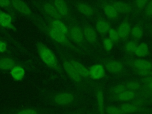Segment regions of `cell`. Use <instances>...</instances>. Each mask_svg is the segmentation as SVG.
Instances as JSON below:
<instances>
[{
	"mask_svg": "<svg viewBox=\"0 0 152 114\" xmlns=\"http://www.w3.org/2000/svg\"><path fill=\"white\" fill-rule=\"evenodd\" d=\"M43 9L48 15L52 16V17L56 18H59L60 15L57 11L55 5L49 2H46L43 4Z\"/></svg>",
	"mask_w": 152,
	"mask_h": 114,
	"instance_id": "20",
	"label": "cell"
},
{
	"mask_svg": "<svg viewBox=\"0 0 152 114\" xmlns=\"http://www.w3.org/2000/svg\"><path fill=\"white\" fill-rule=\"evenodd\" d=\"M77 8L80 12L86 15H91L94 13L93 8L89 5L83 2L77 3Z\"/></svg>",
	"mask_w": 152,
	"mask_h": 114,
	"instance_id": "17",
	"label": "cell"
},
{
	"mask_svg": "<svg viewBox=\"0 0 152 114\" xmlns=\"http://www.w3.org/2000/svg\"><path fill=\"white\" fill-rule=\"evenodd\" d=\"M97 31L100 34H105L110 30V24L106 21L100 20L97 21L96 24Z\"/></svg>",
	"mask_w": 152,
	"mask_h": 114,
	"instance_id": "18",
	"label": "cell"
},
{
	"mask_svg": "<svg viewBox=\"0 0 152 114\" xmlns=\"http://www.w3.org/2000/svg\"><path fill=\"white\" fill-rule=\"evenodd\" d=\"M135 96V92L131 90H125L117 95V98L121 101H129L133 99Z\"/></svg>",
	"mask_w": 152,
	"mask_h": 114,
	"instance_id": "24",
	"label": "cell"
},
{
	"mask_svg": "<svg viewBox=\"0 0 152 114\" xmlns=\"http://www.w3.org/2000/svg\"><path fill=\"white\" fill-rule=\"evenodd\" d=\"M11 4H12V7L15 9H16L18 11H19L20 13H21L24 15H29L31 13L30 8L23 1H18V0H14V1H11Z\"/></svg>",
	"mask_w": 152,
	"mask_h": 114,
	"instance_id": "5",
	"label": "cell"
},
{
	"mask_svg": "<svg viewBox=\"0 0 152 114\" xmlns=\"http://www.w3.org/2000/svg\"><path fill=\"white\" fill-rule=\"evenodd\" d=\"M125 88H126V87L124 85H122V84L117 85L112 88V91L113 93L116 94L117 95H118L120 93H121L122 92L124 91L125 90Z\"/></svg>",
	"mask_w": 152,
	"mask_h": 114,
	"instance_id": "33",
	"label": "cell"
},
{
	"mask_svg": "<svg viewBox=\"0 0 152 114\" xmlns=\"http://www.w3.org/2000/svg\"><path fill=\"white\" fill-rule=\"evenodd\" d=\"M49 34L52 39H53L55 41L59 43L66 45L68 43L65 34L55 30L53 28L49 29Z\"/></svg>",
	"mask_w": 152,
	"mask_h": 114,
	"instance_id": "6",
	"label": "cell"
},
{
	"mask_svg": "<svg viewBox=\"0 0 152 114\" xmlns=\"http://www.w3.org/2000/svg\"><path fill=\"white\" fill-rule=\"evenodd\" d=\"M97 102L99 112L103 114L104 112V97L103 92L99 90L97 92Z\"/></svg>",
	"mask_w": 152,
	"mask_h": 114,
	"instance_id": "26",
	"label": "cell"
},
{
	"mask_svg": "<svg viewBox=\"0 0 152 114\" xmlns=\"http://www.w3.org/2000/svg\"><path fill=\"white\" fill-rule=\"evenodd\" d=\"M142 31L139 26H135L132 28L131 35L135 39H140L142 36Z\"/></svg>",
	"mask_w": 152,
	"mask_h": 114,
	"instance_id": "27",
	"label": "cell"
},
{
	"mask_svg": "<svg viewBox=\"0 0 152 114\" xmlns=\"http://www.w3.org/2000/svg\"><path fill=\"white\" fill-rule=\"evenodd\" d=\"M109 39L113 42V43L117 42L120 38L118 31H116L114 28H110L109 31Z\"/></svg>",
	"mask_w": 152,
	"mask_h": 114,
	"instance_id": "29",
	"label": "cell"
},
{
	"mask_svg": "<svg viewBox=\"0 0 152 114\" xmlns=\"http://www.w3.org/2000/svg\"><path fill=\"white\" fill-rule=\"evenodd\" d=\"M138 45H137V43L134 42V41H129L128 42L125 46V49L126 50V51L128 53H135V50L137 49Z\"/></svg>",
	"mask_w": 152,
	"mask_h": 114,
	"instance_id": "28",
	"label": "cell"
},
{
	"mask_svg": "<svg viewBox=\"0 0 152 114\" xmlns=\"http://www.w3.org/2000/svg\"><path fill=\"white\" fill-rule=\"evenodd\" d=\"M112 5L116 8L118 12L122 13H128L131 11V7L129 4L122 1H114Z\"/></svg>",
	"mask_w": 152,
	"mask_h": 114,
	"instance_id": "9",
	"label": "cell"
},
{
	"mask_svg": "<svg viewBox=\"0 0 152 114\" xmlns=\"http://www.w3.org/2000/svg\"><path fill=\"white\" fill-rule=\"evenodd\" d=\"M106 68L107 70L111 73H118L122 70L123 66L120 62L110 60L106 63Z\"/></svg>",
	"mask_w": 152,
	"mask_h": 114,
	"instance_id": "7",
	"label": "cell"
},
{
	"mask_svg": "<svg viewBox=\"0 0 152 114\" xmlns=\"http://www.w3.org/2000/svg\"><path fill=\"white\" fill-rule=\"evenodd\" d=\"M103 44L105 50L107 51H110L113 48V43L109 38H106L103 40Z\"/></svg>",
	"mask_w": 152,
	"mask_h": 114,
	"instance_id": "32",
	"label": "cell"
},
{
	"mask_svg": "<svg viewBox=\"0 0 152 114\" xmlns=\"http://www.w3.org/2000/svg\"><path fill=\"white\" fill-rule=\"evenodd\" d=\"M74 96L69 93H61L56 94L54 97V100L58 104L67 105L74 100Z\"/></svg>",
	"mask_w": 152,
	"mask_h": 114,
	"instance_id": "3",
	"label": "cell"
},
{
	"mask_svg": "<svg viewBox=\"0 0 152 114\" xmlns=\"http://www.w3.org/2000/svg\"><path fill=\"white\" fill-rule=\"evenodd\" d=\"M11 4L10 1L7 0H0V7H8Z\"/></svg>",
	"mask_w": 152,
	"mask_h": 114,
	"instance_id": "38",
	"label": "cell"
},
{
	"mask_svg": "<svg viewBox=\"0 0 152 114\" xmlns=\"http://www.w3.org/2000/svg\"><path fill=\"white\" fill-rule=\"evenodd\" d=\"M135 3L136 6L138 8H142L144 7L145 5H147L148 2H147V1H145V0H138V1H136L135 2Z\"/></svg>",
	"mask_w": 152,
	"mask_h": 114,
	"instance_id": "37",
	"label": "cell"
},
{
	"mask_svg": "<svg viewBox=\"0 0 152 114\" xmlns=\"http://www.w3.org/2000/svg\"><path fill=\"white\" fill-rule=\"evenodd\" d=\"M37 49L42 61L49 66L58 69L56 58L53 53L45 45L39 43L37 45Z\"/></svg>",
	"mask_w": 152,
	"mask_h": 114,
	"instance_id": "1",
	"label": "cell"
},
{
	"mask_svg": "<svg viewBox=\"0 0 152 114\" xmlns=\"http://www.w3.org/2000/svg\"><path fill=\"white\" fill-rule=\"evenodd\" d=\"M123 113V114L135 113L140 111V107L135 104L130 103H125L119 107Z\"/></svg>",
	"mask_w": 152,
	"mask_h": 114,
	"instance_id": "16",
	"label": "cell"
},
{
	"mask_svg": "<svg viewBox=\"0 0 152 114\" xmlns=\"http://www.w3.org/2000/svg\"><path fill=\"white\" fill-rule=\"evenodd\" d=\"M6 48H7L6 44L3 42L0 41V52H4L6 50Z\"/></svg>",
	"mask_w": 152,
	"mask_h": 114,
	"instance_id": "40",
	"label": "cell"
},
{
	"mask_svg": "<svg viewBox=\"0 0 152 114\" xmlns=\"http://www.w3.org/2000/svg\"><path fill=\"white\" fill-rule=\"evenodd\" d=\"M15 62L10 58H3L0 59V69L2 70L9 69L14 66Z\"/></svg>",
	"mask_w": 152,
	"mask_h": 114,
	"instance_id": "23",
	"label": "cell"
},
{
	"mask_svg": "<svg viewBox=\"0 0 152 114\" xmlns=\"http://www.w3.org/2000/svg\"><path fill=\"white\" fill-rule=\"evenodd\" d=\"M105 71L103 66L100 64L93 65L89 69V75L95 80H99L104 76Z\"/></svg>",
	"mask_w": 152,
	"mask_h": 114,
	"instance_id": "4",
	"label": "cell"
},
{
	"mask_svg": "<svg viewBox=\"0 0 152 114\" xmlns=\"http://www.w3.org/2000/svg\"><path fill=\"white\" fill-rule=\"evenodd\" d=\"M145 12V14L148 16L152 15V1L147 3L146 5Z\"/></svg>",
	"mask_w": 152,
	"mask_h": 114,
	"instance_id": "34",
	"label": "cell"
},
{
	"mask_svg": "<svg viewBox=\"0 0 152 114\" xmlns=\"http://www.w3.org/2000/svg\"><path fill=\"white\" fill-rule=\"evenodd\" d=\"M145 82L147 83V86L148 87V88L152 90V78H146L145 79Z\"/></svg>",
	"mask_w": 152,
	"mask_h": 114,
	"instance_id": "39",
	"label": "cell"
},
{
	"mask_svg": "<svg viewBox=\"0 0 152 114\" xmlns=\"http://www.w3.org/2000/svg\"><path fill=\"white\" fill-rule=\"evenodd\" d=\"M132 64L137 69L151 70L152 69V64H151V62L145 59H135L132 62Z\"/></svg>",
	"mask_w": 152,
	"mask_h": 114,
	"instance_id": "10",
	"label": "cell"
},
{
	"mask_svg": "<svg viewBox=\"0 0 152 114\" xmlns=\"http://www.w3.org/2000/svg\"><path fill=\"white\" fill-rule=\"evenodd\" d=\"M52 28H54L55 30L66 34L68 33V28L64 24L63 22H62L59 20H54L51 23Z\"/></svg>",
	"mask_w": 152,
	"mask_h": 114,
	"instance_id": "21",
	"label": "cell"
},
{
	"mask_svg": "<svg viewBox=\"0 0 152 114\" xmlns=\"http://www.w3.org/2000/svg\"><path fill=\"white\" fill-rule=\"evenodd\" d=\"M83 35L89 42H93L97 39V34L96 31L91 27H86L83 31Z\"/></svg>",
	"mask_w": 152,
	"mask_h": 114,
	"instance_id": "19",
	"label": "cell"
},
{
	"mask_svg": "<svg viewBox=\"0 0 152 114\" xmlns=\"http://www.w3.org/2000/svg\"><path fill=\"white\" fill-rule=\"evenodd\" d=\"M70 35L71 38L77 43H81L83 40V33L81 29L77 26H74L71 28Z\"/></svg>",
	"mask_w": 152,
	"mask_h": 114,
	"instance_id": "11",
	"label": "cell"
},
{
	"mask_svg": "<svg viewBox=\"0 0 152 114\" xmlns=\"http://www.w3.org/2000/svg\"><path fill=\"white\" fill-rule=\"evenodd\" d=\"M131 31V26L128 22L124 21L122 22L119 26L118 33L119 37L121 38L126 37Z\"/></svg>",
	"mask_w": 152,
	"mask_h": 114,
	"instance_id": "15",
	"label": "cell"
},
{
	"mask_svg": "<svg viewBox=\"0 0 152 114\" xmlns=\"http://www.w3.org/2000/svg\"><path fill=\"white\" fill-rule=\"evenodd\" d=\"M63 66L66 74L71 79L77 83L81 81V76L77 72V71L71 62H69L68 61H65L64 62Z\"/></svg>",
	"mask_w": 152,
	"mask_h": 114,
	"instance_id": "2",
	"label": "cell"
},
{
	"mask_svg": "<svg viewBox=\"0 0 152 114\" xmlns=\"http://www.w3.org/2000/svg\"><path fill=\"white\" fill-rule=\"evenodd\" d=\"M125 87L131 91H135L140 88V84L136 81H129L126 83Z\"/></svg>",
	"mask_w": 152,
	"mask_h": 114,
	"instance_id": "31",
	"label": "cell"
},
{
	"mask_svg": "<svg viewBox=\"0 0 152 114\" xmlns=\"http://www.w3.org/2000/svg\"><path fill=\"white\" fill-rule=\"evenodd\" d=\"M71 64L73 65V66L75 68L77 72L79 74L80 76L84 77H87L89 76V70H88L86 66H84L83 64H80V62L72 60L71 61Z\"/></svg>",
	"mask_w": 152,
	"mask_h": 114,
	"instance_id": "12",
	"label": "cell"
},
{
	"mask_svg": "<svg viewBox=\"0 0 152 114\" xmlns=\"http://www.w3.org/2000/svg\"><path fill=\"white\" fill-rule=\"evenodd\" d=\"M105 110L108 114H123L120 107L114 106H107Z\"/></svg>",
	"mask_w": 152,
	"mask_h": 114,
	"instance_id": "30",
	"label": "cell"
},
{
	"mask_svg": "<svg viewBox=\"0 0 152 114\" xmlns=\"http://www.w3.org/2000/svg\"><path fill=\"white\" fill-rule=\"evenodd\" d=\"M17 114H37V112L33 109H26L20 110Z\"/></svg>",
	"mask_w": 152,
	"mask_h": 114,
	"instance_id": "35",
	"label": "cell"
},
{
	"mask_svg": "<svg viewBox=\"0 0 152 114\" xmlns=\"http://www.w3.org/2000/svg\"><path fill=\"white\" fill-rule=\"evenodd\" d=\"M137 72L142 76H148L152 74L151 70L149 69H137Z\"/></svg>",
	"mask_w": 152,
	"mask_h": 114,
	"instance_id": "36",
	"label": "cell"
},
{
	"mask_svg": "<svg viewBox=\"0 0 152 114\" xmlns=\"http://www.w3.org/2000/svg\"><path fill=\"white\" fill-rule=\"evenodd\" d=\"M148 52V45L145 43H142L138 45L135 53L138 56H144Z\"/></svg>",
	"mask_w": 152,
	"mask_h": 114,
	"instance_id": "25",
	"label": "cell"
},
{
	"mask_svg": "<svg viewBox=\"0 0 152 114\" xmlns=\"http://www.w3.org/2000/svg\"><path fill=\"white\" fill-rule=\"evenodd\" d=\"M0 24L3 27L15 30V27L12 23L11 17L3 11H0Z\"/></svg>",
	"mask_w": 152,
	"mask_h": 114,
	"instance_id": "8",
	"label": "cell"
},
{
	"mask_svg": "<svg viewBox=\"0 0 152 114\" xmlns=\"http://www.w3.org/2000/svg\"><path fill=\"white\" fill-rule=\"evenodd\" d=\"M54 4L59 15L65 16L68 14V12H69L68 8L64 1H61V0H56L54 2Z\"/></svg>",
	"mask_w": 152,
	"mask_h": 114,
	"instance_id": "13",
	"label": "cell"
},
{
	"mask_svg": "<svg viewBox=\"0 0 152 114\" xmlns=\"http://www.w3.org/2000/svg\"><path fill=\"white\" fill-rule=\"evenodd\" d=\"M10 73L12 77L14 80L17 81H20L24 76L25 71L23 68L20 66H14L12 68Z\"/></svg>",
	"mask_w": 152,
	"mask_h": 114,
	"instance_id": "14",
	"label": "cell"
},
{
	"mask_svg": "<svg viewBox=\"0 0 152 114\" xmlns=\"http://www.w3.org/2000/svg\"><path fill=\"white\" fill-rule=\"evenodd\" d=\"M103 11L109 18H115L118 16V12L112 4H105L103 7Z\"/></svg>",
	"mask_w": 152,
	"mask_h": 114,
	"instance_id": "22",
	"label": "cell"
}]
</instances>
